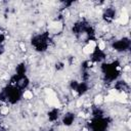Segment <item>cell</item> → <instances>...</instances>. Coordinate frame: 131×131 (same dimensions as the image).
Segmentation results:
<instances>
[{"mask_svg": "<svg viewBox=\"0 0 131 131\" xmlns=\"http://www.w3.org/2000/svg\"><path fill=\"white\" fill-rule=\"evenodd\" d=\"M21 96H23V98H24L25 100L30 101V100H32V99L34 98V93H33V91H32V90L27 89V90H25V91L23 92Z\"/></svg>", "mask_w": 131, "mask_h": 131, "instance_id": "6da1fadb", "label": "cell"}]
</instances>
